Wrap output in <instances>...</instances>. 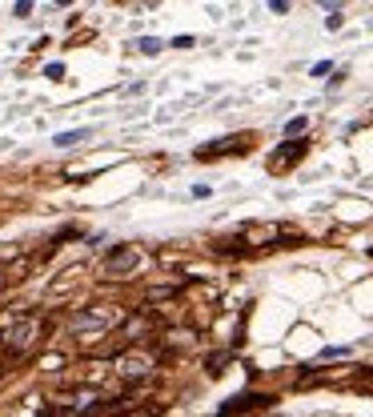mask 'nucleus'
Returning a JSON list of instances; mask_svg holds the SVG:
<instances>
[{"label": "nucleus", "instance_id": "f257e3e1", "mask_svg": "<svg viewBox=\"0 0 373 417\" xmlns=\"http://www.w3.org/2000/svg\"><path fill=\"white\" fill-rule=\"evenodd\" d=\"M121 321H125V309H116V305H84V309H77V313H73L68 329H73L77 337L93 333V341H100L105 333L121 329Z\"/></svg>", "mask_w": 373, "mask_h": 417}, {"label": "nucleus", "instance_id": "f03ea898", "mask_svg": "<svg viewBox=\"0 0 373 417\" xmlns=\"http://www.w3.org/2000/svg\"><path fill=\"white\" fill-rule=\"evenodd\" d=\"M40 337H45V321L33 313V317L13 321V325L0 333V349L8 353V357H24L29 349H36V345H40Z\"/></svg>", "mask_w": 373, "mask_h": 417}, {"label": "nucleus", "instance_id": "7ed1b4c3", "mask_svg": "<svg viewBox=\"0 0 373 417\" xmlns=\"http://www.w3.org/2000/svg\"><path fill=\"white\" fill-rule=\"evenodd\" d=\"M97 389L93 385H73V389H61L56 397L49 401V417H93L97 414Z\"/></svg>", "mask_w": 373, "mask_h": 417}, {"label": "nucleus", "instance_id": "20e7f679", "mask_svg": "<svg viewBox=\"0 0 373 417\" xmlns=\"http://www.w3.org/2000/svg\"><path fill=\"white\" fill-rule=\"evenodd\" d=\"M113 369H116V377H125V381H141V377H149L157 369V357L145 345H125L113 357Z\"/></svg>", "mask_w": 373, "mask_h": 417}, {"label": "nucleus", "instance_id": "39448f33", "mask_svg": "<svg viewBox=\"0 0 373 417\" xmlns=\"http://www.w3.org/2000/svg\"><path fill=\"white\" fill-rule=\"evenodd\" d=\"M137 265H141V249H137V245H116V249H109L100 273H105V277H132Z\"/></svg>", "mask_w": 373, "mask_h": 417}, {"label": "nucleus", "instance_id": "423d86ee", "mask_svg": "<svg viewBox=\"0 0 373 417\" xmlns=\"http://www.w3.org/2000/svg\"><path fill=\"white\" fill-rule=\"evenodd\" d=\"M81 137H84V128H73V132H61L56 144H73V141H81Z\"/></svg>", "mask_w": 373, "mask_h": 417}, {"label": "nucleus", "instance_id": "0eeeda50", "mask_svg": "<svg viewBox=\"0 0 373 417\" xmlns=\"http://www.w3.org/2000/svg\"><path fill=\"white\" fill-rule=\"evenodd\" d=\"M161 40H153V36H145V40H141V52H161Z\"/></svg>", "mask_w": 373, "mask_h": 417}]
</instances>
